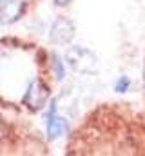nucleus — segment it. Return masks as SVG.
<instances>
[{
  "instance_id": "obj_1",
  "label": "nucleus",
  "mask_w": 145,
  "mask_h": 156,
  "mask_svg": "<svg viewBox=\"0 0 145 156\" xmlns=\"http://www.w3.org/2000/svg\"><path fill=\"white\" fill-rule=\"evenodd\" d=\"M65 58H67L69 66L74 71H80V73H93V71H96V56L91 51L83 49V47L76 45V47L69 49L65 53Z\"/></svg>"
},
{
  "instance_id": "obj_2",
  "label": "nucleus",
  "mask_w": 145,
  "mask_h": 156,
  "mask_svg": "<svg viewBox=\"0 0 145 156\" xmlns=\"http://www.w3.org/2000/svg\"><path fill=\"white\" fill-rule=\"evenodd\" d=\"M72 35H74V26H72V22L67 20V18H64V16H60V18L53 24L49 37H51V40H53L55 44H67V42L72 38Z\"/></svg>"
},
{
  "instance_id": "obj_3",
  "label": "nucleus",
  "mask_w": 145,
  "mask_h": 156,
  "mask_svg": "<svg viewBox=\"0 0 145 156\" xmlns=\"http://www.w3.org/2000/svg\"><path fill=\"white\" fill-rule=\"evenodd\" d=\"M24 13V5L20 0H2L0 2V22L9 24L15 22Z\"/></svg>"
},
{
  "instance_id": "obj_4",
  "label": "nucleus",
  "mask_w": 145,
  "mask_h": 156,
  "mask_svg": "<svg viewBox=\"0 0 145 156\" xmlns=\"http://www.w3.org/2000/svg\"><path fill=\"white\" fill-rule=\"evenodd\" d=\"M67 131V123L65 120L60 116H55L53 113L49 115L47 120V133H49V138H58L60 134H64Z\"/></svg>"
},
{
  "instance_id": "obj_5",
  "label": "nucleus",
  "mask_w": 145,
  "mask_h": 156,
  "mask_svg": "<svg viewBox=\"0 0 145 156\" xmlns=\"http://www.w3.org/2000/svg\"><path fill=\"white\" fill-rule=\"evenodd\" d=\"M129 85H131V80L125 76H122L118 80V83H116V91H120V93H125L127 89H129Z\"/></svg>"
},
{
  "instance_id": "obj_6",
  "label": "nucleus",
  "mask_w": 145,
  "mask_h": 156,
  "mask_svg": "<svg viewBox=\"0 0 145 156\" xmlns=\"http://www.w3.org/2000/svg\"><path fill=\"white\" fill-rule=\"evenodd\" d=\"M53 66H55V71H56V78H64V67H62V62L58 60V56H53Z\"/></svg>"
},
{
  "instance_id": "obj_7",
  "label": "nucleus",
  "mask_w": 145,
  "mask_h": 156,
  "mask_svg": "<svg viewBox=\"0 0 145 156\" xmlns=\"http://www.w3.org/2000/svg\"><path fill=\"white\" fill-rule=\"evenodd\" d=\"M69 2H71V0H55V4H56V5H67Z\"/></svg>"
}]
</instances>
